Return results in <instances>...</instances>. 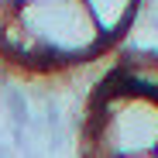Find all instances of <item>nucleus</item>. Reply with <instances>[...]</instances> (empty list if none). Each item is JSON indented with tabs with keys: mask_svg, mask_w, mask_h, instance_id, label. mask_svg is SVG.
<instances>
[{
	"mask_svg": "<svg viewBox=\"0 0 158 158\" xmlns=\"http://www.w3.org/2000/svg\"><path fill=\"white\" fill-rule=\"evenodd\" d=\"M158 144V100L117 89L96 114L89 155L96 158H131L151 155Z\"/></svg>",
	"mask_w": 158,
	"mask_h": 158,
	"instance_id": "nucleus-1",
	"label": "nucleus"
},
{
	"mask_svg": "<svg viewBox=\"0 0 158 158\" xmlns=\"http://www.w3.org/2000/svg\"><path fill=\"white\" fill-rule=\"evenodd\" d=\"M24 31L35 38L45 59L55 55H86L100 45V28L83 0H59V4H28L17 10Z\"/></svg>",
	"mask_w": 158,
	"mask_h": 158,
	"instance_id": "nucleus-2",
	"label": "nucleus"
},
{
	"mask_svg": "<svg viewBox=\"0 0 158 158\" xmlns=\"http://www.w3.org/2000/svg\"><path fill=\"white\" fill-rule=\"evenodd\" d=\"M83 4H86V10L93 14L100 35H117L124 24L131 21L138 0H83Z\"/></svg>",
	"mask_w": 158,
	"mask_h": 158,
	"instance_id": "nucleus-3",
	"label": "nucleus"
},
{
	"mask_svg": "<svg viewBox=\"0 0 158 158\" xmlns=\"http://www.w3.org/2000/svg\"><path fill=\"white\" fill-rule=\"evenodd\" d=\"M28 4H59V0H21V7H28Z\"/></svg>",
	"mask_w": 158,
	"mask_h": 158,
	"instance_id": "nucleus-4",
	"label": "nucleus"
},
{
	"mask_svg": "<svg viewBox=\"0 0 158 158\" xmlns=\"http://www.w3.org/2000/svg\"><path fill=\"white\" fill-rule=\"evenodd\" d=\"M131 158H158V155H155V151H151V155H131Z\"/></svg>",
	"mask_w": 158,
	"mask_h": 158,
	"instance_id": "nucleus-5",
	"label": "nucleus"
},
{
	"mask_svg": "<svg viewBox=\"0 0 158 158\" xmlns=\"http://www.w3.org/2000/svg\"><path fill=\"white\" fill-rule=\"evenodd\" d=\"M155 155H158V144H155Z\"/></svg>",
	"mask_w": 158,
	"mask_h": 158,
	"instance_id": "nucleus-6",
	"label": "nucleus"
}]
</instances>
